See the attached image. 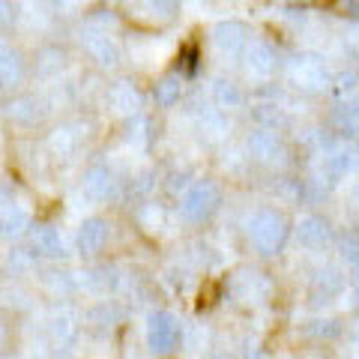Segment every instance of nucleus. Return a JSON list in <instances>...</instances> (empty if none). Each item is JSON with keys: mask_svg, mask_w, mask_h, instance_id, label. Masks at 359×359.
<instances>
[{"mask_svg": "<svg viewBox=\"0 0 359 359\" xmlns=\"http://www.w3.org/2000/svg\"><path fill=\"white\" fill-rule=\"evenodd\" d=\"M6 117L13 120L15 126H36V123H42V117H45V102L39 96L21 93L6 105Z\"/></svg>", "mask_w": 359, "mask_h": 359, "instance_id": "nucleus-15", "label": "nucleus"}, {"mask_svg": "<svg viewBox=\"0 0 359 359\" xmlns=\"http://www.w3.org/2000/svg\"><path fill=\"white\" fill-rule=\"evenodd\" d=\"M344 290V276L339 273V269H320L318 276H314V282H311V297L314 299H323V302H330V299H335Z\"/></svg>", "mask_w": 359, "mask_h": 359, "instance_id": "nucleus-22", "label": "nucleus"}, {"mask_svg": "<svg viewBox=\"0 0 359 359\" xmlns=\"http://www.w3.org/2000/svg\"><path fill=\"white\" fill-rule=\"evenodd\" d=\"M105 99H108V108L114 111V114H120V117H135V114H141V108H144L141 90L135 87L132 81H117V84H111Z\"/></svg>", "mask_w": 359, "mask_h": 359, "instance_id": "nucleus-12", "label": "nucleus"}, {"mask_svg": "<svg viewBox=\"0 0 359 359\" xmlns=\"http://www.w3.org/2000/svg\"><path fill=\"white\" fill-rule=\"evenodd\" d=\"M81 45H84L87 57L96 60L99 66H105V69H114V66L123 60V51H120V42L114 39V30L96 27L87 21L84 30H81Z\"/></svg>", "mask_w": 359, "mask_h": 359, "instance_id": "nucleus-6", "label": "nucleus"}, {"mask_svg": "<svg viewBox=\"0 0 359 359\" xmlns=\"http://www.w3.org/2000/svg\"><path fill=\"white\" fill-rule=\"evenodd\" d=\"M81 195L93 204H105V201L117 198V177L114 171H108L105 165H93L84 171L81 180Z\"/></svg>", "mask_w": 359, "mask_h": 359, "instance_id": "nucleus-9", "label": "nucleus"}, {"mask_svg": "<svg viewBox=\"0 0 359 359\" xmlns=\"http://www.w3.org/2000/svg\"><path fill=\"white\" fill-rule=\"evenodd\" d=\"M347 266H351V276H353V285L359 287V255L353 257V261H347Z\"/></svg>", "mask_w": 359, "mask_h": 359, "instance_id": "nucleus-37", "label": "nucleus"}, {"mask_svg": "<svg viewBox=\"0 0 359 359\" xmlns=\"http://www.w3.org/2000/svg\"><path fill=\"white\" fill-rule=\"evenodd\" d=\"M25 60H21V54L13 48V45L0 42V87L6 90H15L21 81H25Z\"/></svg>", "mask_w": 359, "mask_h": 359, "instance_id": "nucleus-17", "label": "nucleus"}, {"mask_svg": "<svg viewBox=\"0 0 359 359\" xmlns=\"http://www.w3.org/2000/svg\"><path fill=\"white\" fill-rule=\"evenodd\" d=\"M222 195L219 186L212 180H195L192 186H186V192L180 195V212H183L186 222L204 224L207 219H212V212L219 210Z\"/></svg>", "mask_w": 359, "mask_h": 359, "instance_id": "nucleus-3", "label": "nucleus"}, {"mask_svg": "<svg viewBox=\"0 0 359 359\" xmlns=\"http://www.w3.org/2000/svg\"><path fill=\"white\" fill-rule=\"evenodd\" d=\"M249 359H266V353L261 351V347H249Z\"/></svg>", "mask_w": 359, "mask_h": 359, "instance_id": "nucleus-38", "label": "nucleus"}, {"mask_svg": "<svg viewBox=\"0 0 359 359\" xmlns=\"http://www.w3.org/2000/svg\"><path fill=\"white\" fill-rule=\"evenodd\" d=\"M30 252L36 257H63V237L51 224H36L30 231Z\"/></svg>", "mask_w": 359, "mask_h": 359, "instance_id": "nucleus-18", "label": "nucleus"}, {"mask_svg": "<svg viewBox=\"0 0 359 359\" xmlns=\"http://www.w3.org/2000/svg\"><path fill=\"white\" fill-rule=\"evenodd\" d=\"M287 81L299 93H323V90H330L332 75L327 60L318 54H297L294 60H287Z\"/></svg>", "mask_w": 359, "mask_h": 359, "instance_id": "nucleus-2", "label": "nucleus"}, {"mask_svg": "<svg viewBox=\"0 0 359 359\" xmlns=\"http://www.w3.org/2000/svg\"><path fill=\"white\" fill-rule=\"evenodd\" d=\"M216 359H237V356H231V353H216Z\"/></svg>", "mask_w": 359, "mask_h": 359, "instance_id": "nucleus-40", "label": "nucleus"}, {"mask_svg": "<svg viewBox=\"0 0 359 359\" xmlns=\"http://www.w3.org/2000/svg\"><path fill=\"white\" fill-rule=\"evenodd\" d=\"M297 243L302 245V249H309V252L327 249V245L332 243V228H330V222L320 219V216H306V219H299V224H297Z\"/></svg>", "mask_w": 359, "mask_h": 359, "instance_id": "nucleus-14", "label": "nucleus"}, {"mask_svg": "<svg viewBox=\"0 0 359 359\" xmlns=\"http://www.w3.org/2000/svg\"><path fill=\"white\" fill-rule=\"evenodd\" d=\"M243 102H245V96H243L240 84L228 81V78H216V81H212V105L216 108L233 111V108H240Z\"/></svg>", "mask_w": 359, "mask_h": 359, "instance_id": "nucleus-23", "label": "nucleus"}, {"mask_svg": "<svg viewBox=\"0 0 359 359\" xmlns=\"http://www.w3.org/2000/svg\"><path fill=\"white\" fill-rule=\"evenodd\" d=\"M339 9L347 18H356L359 21V0H339Z\"/></svg>", "mask_w": 359, "mask_h": 359, "instance_id": "nucleus-33", "label": "nucleus"}, {"mask_svg": "<svg viewBox=\"0 0 359 359\" xmlns=\"http://www.w3.org/2000/svg\"><path fill=\"white\" fill-rule=\"evenodd\" d=\"M245 150H249L252 162L264 165V168H282L287 162V147L285 141L278 138L276 129H255L249 135V141H245Z\"/></svg>", "mask_w": 359, "mask_h": 359, "instance_id": "nucleus-7", "label": "nucleus"}, {"mask_svg": "<svg viewBox=\"0 0 359 359\" xmlns=\"http://www.w3.org/2000/svg\"><path fill=\"white\" fill-rule=\"evenodd\" d=\"M4 339H6V330H4V323H0V344H4Z\"/></svg>", "mask_w": 359, "mask_h": 359, "instance_id": "nucleus-41", "label": "nucleus"}, {"mask_svg": "<svg viewBox=\"0 0 359 359\" xmlns=\"http://www.w3.org/2000/svg\"><path fill=\"white\" fill-rule=\"evenodd\" d=\"M48 287L54 290V294H69V290H75V278L69 273H51Z\"/></svg>", "mask_w": 359, "mask_h": 359, "instance_id": "nucleus-31", "label": "nucleus"}, {"mask_svg": "<svg viewBox=\"0 0 359 359\" xmlns=\"http://www.w3.org/2000/svg\"><path fill=\"white\" fill-rule=\"evenodd\" d=\"M351 45H353V48H356V51H359V27H356V30H353V33H351Z\"/></svg>", "mask_w": 359, "mask_h": 359, "instance_id": "nucleus-39", "label": "nucleus"}, {"mask_svg": "<svg viewBox=\"0 0 359 359\" xmlns=\"http://www.w3.org/2000/svg\"><path fill=\"white\" fill-rule=\"evenodd\" d=\"M78 4H81V0H54V9H57V13H72Z\"/></svg>", "mask_w": 359, "mask_h": 359, "instance_id": "nucleus-36", "label": "nucleus"}, {"mask_svg": "<svg viewBox=\"0 0 359 359\" xmlns=\"http://www.w3.org/2000/svg\"><path fill=\"white\" fill-rule=\"evenodd\" d=\"M126 141H129V144H135V147H144V144L150 141V120H147V117H141V114L129 117Z\"/></svg>", "mask_w": 359, "mask_h": 359, "instance_id": "nucleus-27", "label": "nucleus"}, {"mask_svg": "<svg viewBox=\"0 0 359 359\" xmlns=\"http://www.w3.org/2000/svg\"><path fill=\"white\" fill-rule=\"evenodd\" d=\"M186 93V78L180 72H171V75H162L159 81L153 84V99L159 108H174L180 99Z\"/></svg>", "mask_w": 359, "mask_h": 359, "instance_id": "nucleus-20", "label": "nucleus"}, {"mask_svg": "<svg viewBox=\"0 0 359 359\" xmlns=\"http://www.w3.org/2000/svg\"><path fill=\"white\" fill-rule=\"evenodd\" d=\"M195 123H198V135H201V138H204L207 144H222V141L231 135V120H228V114H224L222 108H216V105L198 108Z\"/></svg>", "mask_w": 359, "mask_h": 359, "instance_id": "nucleus-11", "label": "nucleus"}, {"mask_svg": "<svg viewBox=\"0 0 359 359\" xmlns=\"http://www.w3.org/2000/svg\"><path fill=\"white\" fill-rule=\"evenodd\" d=\"M237 294L243 299H264L269 294V285H266V278L261 273H240L237 276Z\"/></svg>", "mask_w": 359, "mask_h": 359, "instance_id": "nucleus-26", "label": "nucleus"}, {"mask_svg": "<svg viewBox=\"0 0 359 359\" xmlns=\"http://www.w3.org/2000/svg\"><path fill=\"white\" fill-rule=\"evenodd\" d=\"M78 144H81V132H78L75 123H66V126H57L48 141H45V147H48L51 156H57V159H66V156H72L78 150Z\"/></svg>", "mask_w": 359, "mask_h": 359, "instance_id": "nucleus-21", "label": "nucleus"}, {"mask_svg": "<svg viewBox=\"0 0 359 359\" xmlns=\"http://www.w3.org/2000/svg\"><path fill=\"white\" fill-rule=\"evenodd\" d=\"M180 339H183V323L171 311H153L147 318V347L156 356H165L177 351Z\"/></svg>", "mask_w": 359, "mask_h": 359, "instance_id": "nucleus-5", "label": "nucleus"}, {"mask_svg": "<svg viewBox=\"0 0 359 359\" xmlns=\"http://www.w3.org/2000/svg\"><path fill=\"white\" fill-rule=\"evenodd\" d=\"M60 69H63V54L60 51H45L42 63H39V72L42 75H57Z\"/></svg>", "mask_w": 359, "mask_h": 359, "instance_id": "nucleus-30", "label": "nucleus"}, {"mask_svg": "<svg viewBox=\"0 0 359 359\" xmlns=\"http://www.w3.org/2000/svg\"><path fill=\"white\" fill-rule=\"evenodd\" d=\"M30 228V210L21 204L0 207V237L4 240H18L21 233Z\"/></svg>", "mask_w": 359, "mask_h": 359, "instance_id": "nucleus-19", "label": "nucleus"}, {"mask_svg": "<svg viewBox=\"0 0 359 359\" xmlns=\"http://www.w3.org/2000/svg\"><path fill=\"white\" fill-rule=\"evenodd\" d=\"M48 339L60 347V351H69V347L75 344L78 339V318L72 311H54L51 318H48Z\"/></svg>", "mask_w": 359, "mask_h": 359, "instance_id": "nucleus-16", "label": "nucleus"}, {"mask_svg": "<svg viewBox=\"0 0 359 359\" xmlns=\"http://www.w3.org/2000/svg\"><path fill=\"white\" fill-rule=\"evenodd\" d=\"M90 320H99V327H111V323L117 320V309L114 306H99L96 311H90Z\"/></svg>", "mask_w": 359, "mask_h": 359, "instance_id": "nucleus-32", "label": "nucleus"}, {"mask_svg": "<svg viewBox=\"0 0 359 359\" xmlns=\"http://www.w3.org/2000/svg\"><path fill=\"white\" fill-rule=\"evenodd\" d=\"M356 165V150L347 141H332L330 147H323L318 165H314V183L335 186L341 177H347Z\"/></svg>", "mask_w": 359, "mask_h": 359, "instance_id": "nucleus-4", "label": "nucleus"}, {"mask_svg": "<svg viewBox=\"0 0 359 359\" xmlns=\"http://www.w3.org/2000/svg\"><path fill=\"white\" fill-rule=\"evenodd\" d=\"M245 233H249V243L255 245L257 255L273 257L285 249L287 233H290V222L282 210L261 207V210L252 212L249 222H245Z\"/></svg>", "mask_w": 359, "mask_h": 359, "instance_id": "nucleus-1", "label": "nucleus"}, {"mask_svg": "<svg viewBox=\"0 0 359 359\" xmlns=\"http://www.w3.org/2000/svg\"><path fill=\"white\" fill-rule=\"evenodd\" d=\"M111 237V224L105 219H99V216H90L84 219L81 224H78V252L81 255H99L105 249V243Z\"/></svg>", "mask_w": 359, "mask_h": 359, "instance_id": "nucleus-13", "label": "nucleus"}, {"mask_svg": "<svg viewBox=\"0 0 359 359\" xmlns=\"http://www.w3.org/2000/svg\"><path fill=\"white\" fill-rule=\"evenodd\" d=\"M9 18H13V6H9L6 0H0V30L9 25Z\"/></svg>", "mask_w": 359, "mask_h": 359, "instance_id": "nucleus-35", "label": "nucleus"}, {"mask_svg": "<svg viewBox=\"0 0 359 359\" xmlns=\"http://www.w3.org/2000/svg\"><path fill=\"white\" fill-rule=\"evenodd\" d=\"M135 222H138V228L144 231H162L168 224V212L162 204H156V201H147V204H141L138 210H135Z\"/></svg>", "mask_w": 359, "mask_h": 359, "instance_id": "nucleus-25", "label": "nucleus"}, {"mask_svg": "<svg viewBox=\"0 0 359 359\" xmlns=\"http://www.w3.org/2000/svg\"><path fill=\"white\" fill-rule=\"evenodd\" d=\"M15 204V189L9 183H0V207H9Z\"/></svg>", "mask_w": 359, "mask_h": 359, "instance_id": "nucleus-34", "label": "nucleus"}, {"mask_svg": "<svg viewBox=\"0 0 359 359\" xmlns=\"http://www.w3.org/2000/svg\"><path fill=\"white\" fill-rule=\"evenodd\" d=\"M81 285L90 290V294L108 297V290L117 287V276H114V269H108V266H96V269H87Z\"/></svg>", "mask_w": 359, "mask_h": 359, "instance_id": "nucleus-24", "label": "nucleus"}, {"mask_svg": "<svg viewBox=\"0 0 359 359\" xmlns=\"http://www.w3.org/2000/svg\"><path fill=\"white\" fill-rule=\"evenodd\" d=\"M198 57H201V54H198V45H192V42H189V45H183V48H180V54H177V72L180 75H192L195 69H198Z\"/></svg>", "mask_w": 359, "mask_h": 359, "instance_id": "nucleus-28", "label": "nucleus"}, {"mask_svg": "<svg viewBox=\"0 0 359 359\" xmlns=\"http://www.w3.org/2000/svg\"><path fill=\"white\" fill-rule=\"evenodd\" d=\"M339 126L344 132H359V99H351V102H344L339 108Z\"/></svg>", "mask_w": 359, "mask_h": 359, "instance_id": "nucleus-29", "label": "nucleus"}, {"mask_svg": "<svg viewBox=\"0 0 359 359\" xmlns=\"http://www.w3.org/2000/svg\"><path fill=\"white\" fill-rule=\"evenodd\" d=\"M210 36H212V45H216V51L222 57H243L245 45H249V27L237 18H224L212 27Z\"/></svg>", "mask_w": 359, "mask_h": 359, "instance_id": "nucleus-8", "label": "nucleus"}, {"mask_svg": "<svg viewBox=\"0 0 359 359\" xmlns=\"http://www.w3.org/2000/svg\"><path fill=\"white\" fill-rule=\"evenodd\" d=\"M245 60V72L252 78H273L278 69V51L264 39H252L243 51Z\"/></svg>", "mask_w": 359, "mask_h": 359, "instance_id": "nucleus-10", "label": "nucleus"}, {"mask_svg": "<svg viewBox=\"0 0 359 359\" xmlns=\"http://www.w3.org/2000/svg\"><path fill=\"white\" fill-rule=\"evenodd\" d=\"M105 4H111V6H114V4H123V0H105Z\"/></svg>", "mask_w": 359, "mask_h": 359, "instance_id": "nucleus-42", "label": "nucleus"}]
</instances>
